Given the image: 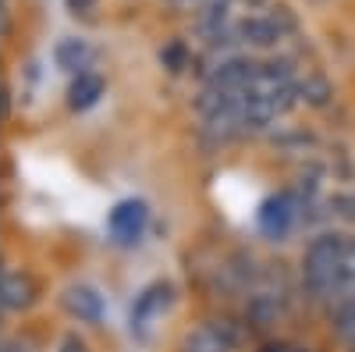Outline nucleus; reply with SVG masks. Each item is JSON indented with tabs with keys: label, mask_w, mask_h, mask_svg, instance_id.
Here are the masks:
<instances>
[{
	"label": "nucleus",
	"mask_w": 355,
	"mask_h": 352,
	"mask_svg": "<svg viewBox=\"0 0 355 352\" xmlns=\"http://www.w3.org/2000/svg\"><path fill=\"white\" fill-rule=\"evenodd\" d=\"M341 263H345V246L338 239H320L309 256H306V278L313 288H327L334 285V278L341 274Z\"/></svg>",
	"instance_id": "nucleus-1"
},
{
	"label": "nucleus",
	"mask_w": 355,
	"mask_h": 352,
	"mask_svg": "<svg viewBox=\"0 0 355 352\" xmlns=\"http://www.w3.org/2000/svg\"><path fill=\"white\" fill-rule=\"evenodd\" d=\"M234 36H242V43L249 47H274L281 43V25L274 18H245L234 28Z\"/></svg>",
	"instance_id": "nucleus-2"
},
{
	"label": "nucleus",
	"mask_w": 355,
	"mask_h": 352,
	"mask_svg": "<svg viewBox=\"0 0 355 352\" xmlns=\"http://www.w3.org/2000/svg\"><path fill=\"white\" fill-rule=\"evenodd\" d=\"M85 57H89V50H85L82 40H68V43L57 47V61H61L64 68H82Z\"/></svg>",
	"instance_id": "nucleus-3"
},
{
	"label": "nucleus",
	"mask_w": 355,
	"mask_h": 352,
	"mask_svg": "<svg viewBox=\"0 0 355 352\" xmlns=\"http://www.w3.org/2000/svg\"><path fill=\"white\" fill-rule=\"evenodd\" d=\"M288 221H291V210H288L284 199H281V203H270V207H266V214H263V224L270 228V231H284Z\"/></svg>",
	"instance_id": "nucleus-4"
},
{
	"label": "nucleus",
	"mask_w": 355,
	"mask_h": 352,
	"mask_svg": "<svg viewBox=\"0 0 355 352\" xmlns=\"http://www.w3.org/2000/svg\"><path fill=\"white\" fill-rule=\"evenodd\" d=\"M96 93H100V78L82 75V78H78V85H75V103H89V100H96Z\"/></svg>",
	"instance_id": "nucleus-5"
},
{
	"label": "nucleus",
	"mask_w": 355,
	"mask_h": 352,
	"mask_svg": "<svg viewBox=\"0 0 355 352\" xmlns=\"http://www.w3.org/2000/svg\"><path fill=\"white\" fill-rule=\"evenodd\" d=\"M327 93H331V90H327V82H323L320 75H313V78L302 85V97H306L309 103H323V100H327Z\"/></svg>",
	"instance_id": "nucleus-6"
},
{
	"label": "nucleus",
	"mask_w": 355,
	"mask_h": 352,
	"mask_svg": "<svg viewBox=\"0 0 355 352\" xmlns=\"http://www.w3.org/2000/svg\"><path fill=\"white\" fill-rule=\"evenodd\" d=\"M341 274H345L348 281H355V246H352V249H345V263H341Z\"/></svg>",
	"instance_id": "nucleus-7"
},
{
	"label": "nucleus",
	"mask_w": 355,
	"mask_h": 352,
	"mask_svg": "<svg viewBox=\"0 0 355 352\" xmlns=\"http://www.w3.org/2000/svg\"><path fill=\"white\" fill-rule=\"evenodd\" d=\"M68 4H71V8H89L93 0H68Z\"/></svg>",
	"instance_id": "nucleus-8"
},
{
	"label": "nucleus",
	"mask_w": 355,
	"mask_h": 352,
	"mask_svg": "<svg viewBox=\"0 0 355 352\" xmlns=\"http://www.w3.org/2000/svg\"><path fill=\"white\" fill-rule=\"evenodd\" d=\"M266 352H277V349H266Z\"/></svg>",
	"instance_id": "nucleus-9"
}]
</instances>
